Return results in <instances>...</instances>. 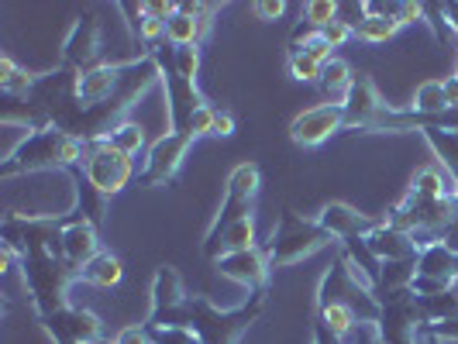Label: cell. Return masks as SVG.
I'll return each instance as SVG.
<instances>
[{
	"mask_svg": "<svg viewBox=\"0 0 458 344\" xmlns=\"http://www.w3.org/2000/svg\"><path fill=\"white\" fill-rule=\"evenodd\" d=\"M441 83H445V96H448V107H452V111H458V69L452 72V76H445Z\"/></svg>",
	"mask_w": 458,
	"mask_h": 344,
	"instance_id": "obj_38",
	"label": "cell"
},
{
	"mask_svg": "<svg viewBox=\"0 0 458 344\" xmlns=\"http://www.w3.org/2000/svg\"><path fill=\"white\" fill-rule=\"evenodd\" d=\"M458 282V255L445 248L441 241L420 245L417 262H413V282L411 289L417 297H437L445 289H452Z\"/></svg>",
	"mask_w": 458,
	"mask_h": 344,
	"instance_id": "obj_10",
	"label": "cell"
},
{
	"mask_svg": "<svg viewBox=\"0 0 458 344\" xmlns=\"http://www.w3.org/2000/svg\"><path fill=\"white\" fill-rule=\"evenodd\" d=\"M48 334H52V341L55 344H97L104 341V327H100V317L90 314V310H83V306H63V310H55L52 317L42 321Z\"/></svg>",
	"mask_w": 458,
	"mask_h": 344,
	"instance_id": "obj_16",
	"label": "cell"
},
{
	"mask_svg": "<svg viewBox=\"0 0 458 344\" xmlns=\"http://www.w3.org/2000/svg\"><path fill=\"white\" fill-rule=\"evenodd\" d=\"M114 344H156V341H152L148 327H145V323H138V327H124V331H117Z\"/></svg>",
	"mask_w": 458,
	"mask_h": 344,
	"instance_id": "obj_36",
	"label": "cell"
},
{
	"mask_svg": "<svg viewBox=\"0 0 458 344\" xmlns=\"http://www.w3.org/2000/svg\"><path fill=\"white\" fill-rule=\"evenodd\" d=\"M321 35L331 42V48H342L344 42H352V38H355V28L338 18V21H331L327 28H321Z\"/></svg>",
	"mask_w": 458,
	"mask_h": 344,
	"instance_id": "obj_33",
	"label": "cell"
},
{
	"mask_svg": "<svg viewBox=\"0 0 458 344\" xmlns=\"http://www.w3.org/2000/svg\"><path fill=\"white\" fill-rule=\"evenodd\" d=\"M314 221H318V224L335 238V241L369 238V231L379 224L376 217H369V214H362L359 206L344 204V200H331V204H324L321 210L314 214Z\"/></svg>",
	"mask_w": 458,
	"mask_h": 344,
	"instance_id": "obj_18",
	"label": "cell"
},
{
	"mask_svg": "<svg viewBox=\"0 0 458 344\" xmlns=\"http://www.w3.org/2000/svg\"><path fill=\"white\" fill-rule=\"evenodd\" d=\"M314 344H344L338 334H331V327L321 321H314Z\"/></svg>",
	"mask_w": 458,
	"mask_h": 344,
	"instance_id": "obj_37",
	"label": "cell"
},
{
	"mask_svg": "<svg viewBox=\"0 0 458 344\" xmlns=\"http://www.w3.org/2000/svg\"><path fill=\"white\" fill-rule=\"evenodd\" d=\"M234 128H238L234 114L217 107V114H214V124H210V138H231V135H234Z\"/></svg>",
	"mask_w": 458,
	"mask_h": 344,
	"instance_id": "obj_35",
	"label": "cell"
},
{
	"mask_svg": "<svg viewBox=\"0 0 458 344\" xmlns=\"http://www.w3.org/2000/svg\"><path fill=\"white\" fill-rule=\"evenodd\" d=\"M214 14H217V4H197V0L176 4L173 18L165 21V42L176 48L200 46L214 24Z\"/></svg>",
	"mask_w": 458,
	"mask_h": 344,
	"instance_id": "obj_15",
	"label": "cell"
},
{
	"mask_svg": "<svg viewBox=\"0 0 458 344\" xmlns=\"http://www.w3.org/2000/svg\"><path fill=\"white\" fill-rule=\"evenodd\" d=\"M193 141H197V138L180 135V131H165L162 138H156V141L148 145V152H145V165H141V172H138V183L141 186L173 183V180L180 176V169H183Z\"/></svg>",
	"mask_w": 458,
	"mask_h": 344,
	"instance_id": "obj_9",
	"label": "cell"
},
{
	"mask_svg": "<svg viewBox=\"0 0 458 344\" xmlns=\"http://www.w3.org/2000/svg\"><path fill=\"white\" fill-rule=\"evenodd\" d=\"M190 293H186L183 275L173 265H159L152 275V310L145 327H186L190 314Z\"/></svg>",
	"mask_w": 458,
	"mask_h": 344,
	"instance_id": "obj_8",
	"label": "cell"
},
{
	"mask_svg": "<svg viewBox=\"0 0 458 344\" xmlns=\"http://www.w3.org/2000/svg\"><path fill=\"white\" fill-rule=\"evenodd\" d=\"M344 114H348V128L352 131H369V135H379V124L386 121L393 107H386V100L379 96L376 83L369 80L366 72L355 76V87L348 93V100L342 104Z\"/></svg>",
	"mask_w": 458,
	"mask_h": 344,
	"instance_id": "obj_14",
	"label": "cell"
},
{
	"mask_svg": "<svg viewBox=\"0 0 458 344\" xmlns=\"http://www.w3.org/2000/svg\"><path fill=\"white\" fill-rule=\"evenodd\" d=\"M424 344H445L437 334H431V331H424Z\"/></svg>",
	"mask_w": 458,
	"mask_h": 344,
	"instance_id": "obj_39",
	"label": "cell"
},
{
	"mask_svg": "<svg viewBox=\"0 0 458 344\" xmlns=\"http://www.w3.org/2000/svg\"><path fill=\"white\" fill-rule=\"evenodd\" d=\"M407 111L424 114V117H435V114L452 111V107H448V96H445V83H441V80H428V83H420L417 93H413V104L407 107Z\"/></svg>",
	"mask_w": 458,
	"mask_h": 344,
	"instance_id": "obj_28",
	"label": "cell"
},
{
	"mask_svg": "<svg viewBox=\"0 0 458 344\" xmlns=\"http://www.w3.org/2000/svg\"><path fill=\"white\" fill-rule=\"evenodd\" d=\"M18 262H21V279L28 286V297H31L38 321L63 310L66 306V289L76 282V273L63 262V255H55L48 245H31Z\"/></svg>",
	"mask_w": 458,
	"mask_h": 344,
	"instance_id": "obj_2",
	"label": "cell"
},
{
	"mask_svg": "<svg viewBox=\"0 0 458 344\" xmlns=\"http://www.w3.org/2000/svg\"><path fill=\"white\" fill-rule=\"evenodd\" d=\"M259 189H262V169L255 162H238L231 169L228 186H225V200L217 206L214 221L207 224L204 231V252L210 245H217V238L242 217H249L255 210V200H259Z\"/></svg>",
	"mask_w": 458,
	"mask_h": 344,
	"instance_id": "obj_5",
	"label": "cell"
},
{
	"mask_svg": "<svg viewBox=\"0 0 458 344\" xmlns=\"http://www.w3.org/2000/svg\"><path fill=\"white\" fill-rule=\"evenodd\" d=\"M83 155H87V141L46 124L28 138L11 159L0 162V176L14 180V176H28V172H72L83 165Z\"/></svg>",
	"mask_w": 458,
	"mask_h": 344,
	"instance_id": "obj_1",
	"label": "cell"
},
{
	"mask_svg": "<svg viewBox=\"0 0 458 344\" xmlns=\"http://www.w3.org/2000/svg\"><path fill=\"white\" fill-rule=\"evenodd\" d=\"M121 275H124L121 258L111 252H100L76 273V282H87V286H97V289H111V286L121 282Z\"/></svg>",
	"mask_w": 458,
	"mask_h": 344,
	"instance_id": "obj_22",
	"label": "cell"
},
{
	"mask_svg": "<svg viewBox=\"0 0 458 344\" xmlns=\"http://www.w3.org/2000/svg\"><path fill=\"white\" fill-rule=\"evenodd\" d=\"M338 131H348V114L342 104H318L307 107L290 121V138L300 148H321L324 141Z\"/></svg>",
	"mask_w": 458,
	"mask_h": 344,
	"instance_id": "obj_11",
	"label": "cell"
},
{
	"mask_svg": "<svg viewBox=\"0 0 458 344\" xmlns=\"http://www.w3.org/2000/svg\"><path fill=\"white\" fill-rule=\"evenodd\" d=\"M318 87H321V93L327 96V104H344L348 93H352V87H355V72H352V66H348L344 59L335 55V59L324 66Z\"/></svg>",
	"mask_w": 458,
	"mask_h": 344,
	"instance_id": "obj_23",
	"label": "cell"
},
{
	"mask_svg": "<svg viewBox=\"0 0 458 344\" xmlns=\"http://www.w3.org/2000/svg\"><path fill=\"white\" fill-rule=\"evenodd\" d=\"M407 189H411V193H417V197H431V200L458 197L455 176H452V172H448L445 165H437V162H431V165H424V169H417Z\"/></svg>",
	"mask_w": 458,
	"mask_h": 344,
	"instance_id": "obj_21",
	"label": "cell"
},
{
	"mask_svg": "<svg viewBox=\"0 0 458 344\" xmlns=\"http://www.w3.org/2000/svg\"><path fill=\"white\" fill-rule=\"evenodd\" d=\"M379 344H424V321L417 310V293L413 289H396L379 297Z\"/></svg>",
	"mask_w": 458,
	"mask_h": 344,
	"instance_id": "obj_6",
	"label": "cell"
},
{
	"mask_svg": "<svg viewBox=\"0 0 458 344\" xmlns=\"http://www.w3.org/2000/svg\"><path fill=\"white\" fill-rule=\"evenodd\" d=\"M214 265H217V273L225 275V279L238 282V286H245L249 293L269 289V273H273V265H269V258H266V248H262V245L245 248V252L221 255Z\"/></svg>",
	"mask_w": 458,
	"mask_h": 344,
	"instance_id": "obj_17",
	"label": "cell"
},
{
	"mask_svg": "<svg viewBox=\"0 0 458 344\" xmlns=\"http://www.w3.org/2000/svg\"><path fill=\"white\" fill-rule=\"evenodd\" d=\"M156 344H200V338L190 327H148Z\"/></svg>",
	"mask_w": 458,
	"mask_h": 344,
	"instance_id": "obj_32",
	"label": "cell"
},
{
	"mask_svg": "<svg viewBox=\"0 0 458 344\" xmlns=\"http://www.w3.org/2000/svg\"><path fill=\"white\" fill-rule=\"evenodd\" d=\"M173 66L183 80H193L197 83V72H200V46H173Z\"/></svg>",
	"mask_w": 458,
	"mask_h": 344,
	"instance_id": "obj_31",
	"label": "cell"
},
{
	"mask_svg": "<svg viewBox=\"0 0 458 344\" xmlns=\"http://www.w3.org/2000/svg\"><path fill=\"white\" fill-rule=\"evenodd\" d=\"M59 255L72 273H80L90 258L100 255V234L97 224H90L83 214L69 210L66 217H59Z\"/></svg>",
	"mask_w": 458,
	"mask_h": 344,
	"instance_id": "obj_12",
	"label": "cell"
},
{
	"mask_svg": "<svg viewBox=\"0 0 458 344\" xmlns=\"http://www.w3.org/2000/svg\"><path fill=\"white\" fill-rule=\"evenodd\" d=\"M38 87V76L28 72L24 66H18L11 55H0V90L7 96H18V100H28Z\"/></svg>",
	"mask_w": 458,
	"mask_h": 344,
	"instance_id": "obj_27",
	"label": "cell"
},
{
	"mask_svg": "<svg viewBox=\"0 0 458 344\" xmlns=\"http://www.w3.org/2000/svg\"><path fill=\"white\" fill-rule=\"evenodd\" d=\"M335 238L314 221V217H300L297 210H283L279 214V224L273 228L269 241L262 245L266 258L273 269H286V265H297L303 258H310L314 252L327 248Z\"/></svg>",
	"mask_w": 458,
	"mask_h": 344,
	"instance_id": "obj_4",
	"label": "cell"
},
{
	"mask_svg": "<svg viewBox=\"0 0 458 344\" xmlns=\"http://www.w3.org/2000/svg\"><path fill=\"white\" fill-rule=\"evenodd\" d=\"M97 344H111V341H97Z\"/></svg>",
	"mask_w": 458,
	"mask_h": 344,
	"instance_id": "obj_40",
	"label": "cell"
},
{
	"mask_svg": "<svg viewBox=\"0 0 458 344\" xmlns=\"http://www.w3.org/2000/svg\"><path fill=\"white\" fill-rule=\"evenodd\" d=\"M100 52H104L100 21L93 14H80L66 31V42H63V66L72 72H87V69L100 66Z\"/></svg>",
	"mask_w": 458,
	"mask_h": 344,
	"instance_id": "obj_13",
	"label": "cell"
},
{
	"mask_svg": "<svg viewBox=\"0 0 458 344\" xmlns=\"http://www.w3.org/2000/svg\"><path fill=\"white\" fill-rule=\"evenodd\" d=\"M252 11L255 18H262V21H279L286 14V4L283 0H255Z\"/></svg>",
	"mask_w": 458,
	"mask_h": 344,
	"instance_id": "obj_34",
	"label": "cell"
},
{
	"mask_svg": "<svg viewBox=\"0 0 458 344\" xmlns=\"http://www.w3.org/2000/svg\"><path fill=\"white\" fill-rule=\"evenodd\" d=\"M80 172H83V180L97 193H104L111 200V197H117L124 186L135 180V159L121 155L117 148L104 145V141H93V145H87V155H83Z\"/></svg>",
	"mask_w": 458,
	"mask_h": 344,
	"instance_id": "obj_7",
	"label": "cell"
},
{
	"mask_svg": "<svg viewBox=\"0 0 458 344\" xmlns=\"http://www.w3.org/2000/svg\"><path fill=\"white\" fill-rule=\"evenodd\" d=\"M104 145H111V148H117L121 155H128V159H135V155H141V152H148V141H145V128L138 124V121H121V124H114L107 135L100 138Z\"/></svg>",
	"mask_w": 458,
	"mask_h": 344,
	"instance_id": "obj_26",
	"label": "cell"
},
{
	"mask_svg": "<svg viewBox=\"0 0 458 344\" xmlns=\"http://www.w3.org/2000/svg\"><path fill=\"white\" fill-rule=\"evenodd\" d=\"M286 52H300V55H310L314 63L327 66L335 59V48L321 35V28H310V24H297L293 35H290V48Z\"/></svg>",
	"mask_w": 458,
	"mask_h": 344,
	"instance_id": "obj_24",
	"label": "cell"
},
{
	"mask_svg": "<svg viewBox=\"0 0 458 344\" xmlns=\"http://www.w3.org/2000/svg\"><path fill=\"white\" fill-rule=\"evenodd\" d=\"M266 297H269V289L252 293V299H245L234 310H217L207 297H193L190 299V314H186V327L200 338V344H238V338L266 310Z\"/></svg>",
	"mask_w": 458,
	"mask_h": 344,
	"instance_id": "obj_3",
	"label": "cell"
},
{
	"mask_svg": "<svg viewBox=\"0 0 458 344\" xmlns=\"http://www.w3.org/2000/svg\"><path fill=\"white\" fill-rule=\"evenodd\" d=\"M420 138H424L428 148L435 152L437 165H445L458 183V128H424Z\"/></svg>",
	"mask_w": 458,
	"mask_h": 344,
	"instance_id": "obj_25",
	"label": "cell"
},
{
	"mask_svg": "<svg viewBox=\"0 0 458 344\" xmlns=\"http://www.w3.org/2000/svg\"><path fill=\"white\" fill-rule=\"evenodd\" d=\"M286 69L297 83H318L324 72L321 63H314L310 55H300V52H286Z\"/></svg>",
	"mask_w": 458,
	"mask_h": 344,
	"instance_id": "obj_30",
	"label": "cell"
},
{
	"mask_svg": "<svg viewBox=\"0 0 458 344\" xmlns=\"http://www.w3.org/2000/svg\"><path fill=\"white\" fill-rule=\"evenodd\" d=\"M338 14H342V4H335V0L303 4V24H310V28H327L331 21H338Z\"/></svg>",
	"mask_w": 458,
	"mask_h": 344,
	"instance_id": "obj_29",
	"label": "cell"
},
{
	"mask_svg": "<svg viewBox=\"0 0 458 344\" xmlns=\"http://www.w3.org/2000/svg\"><path fill=\"white\" fill-rule=\"evenodd\" d=\"M362 21L355 24V38L359 42H369V46H383L390 42L393 35L400 31V21H396V4H379V0H366L362 4Z\"/></svg>",
	"mask_w": 458,
	"mask_h": 344,
	"instance_id": "obj_20",
	"label": "cell"
},
{
	"mask_svg": "<svg viewBox=\"0 0 458 344\" xmlns=\"http://www.w3.org/2000/svg\"><path fill=\"white\" fill-rule=\"evenodd\" d=\"M366 245L372 248V255H376L383 265H390V262H413L417 252H420V241H417V238L390 228L386 221H379L376 228L369 231Z\"/></svg>",
	"mask_w": 458,
	"mask_h": 344,
	"instance_id": "obj_19",
	"label": "cell"
}]
</instances>
